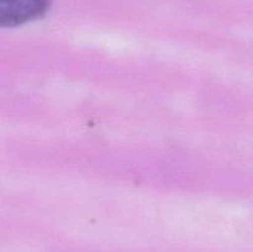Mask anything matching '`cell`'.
I'll return each instance as SVG.
<instances>
[{"label":"cell","instance_id":"cell-1","mask_svg":"<svg viewBox=\"0 0 253 252\" xmlns=\"http://www.w3.org/2000/svg\"><path fill=\"white\" fill-rule=\"evenodd\" d=\"M48 7L49 0H0V25H22L41 17Z\"/></svg>","mask_w":253,"mask_h":252}]
</instances>
